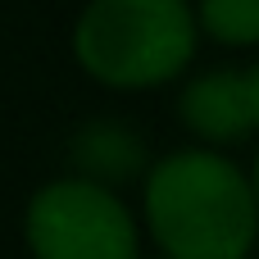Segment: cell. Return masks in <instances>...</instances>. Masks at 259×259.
<instances>
[{
	"instance_id": "cell-6",
	"label": "cell",
	"mask_w": 259,
	"mask_h": 259,
	"mask_svg": "<svg viewBox=\"0 0 259 259\" xmlns=\"http://www.w3.org/2000/svg\"><path fill=\"white\" fill-rule=\"evenodd\" d=\"M246 100H250V118H255V127H259V64L246 68Z\"/></svg>"
},
{
	"instance_id": "cell-3",
	"label": "cell",
	"mask_w": 259,
	"mask_h": 259,
	"mask_svg": "<svg viewBox=\"0 0 259 259\" xmlns=\"http://www.w3.org/2000/svg\"><path fill=\"white\" fill-rule=\"evenodd\" d=\"M36 259H137V223L114 191L91 178L46 182L23 219Z\"/></svg>"
},
{
	"instance_id": "cell-2",
	"label": "cell",
	"mask_w": 259,
	"mask_h": 259,
	"mask_svg": "<svg viewBox=\"0 0 259 259\" xmlns=\"http://www.w3.org/2000/svg\"><path fill=\"white\" fill-rule=\"evenodd\" d=\"M73 50L105 87H155L196 55V14L187 0H91Z\"/></svg>"
},
{
	"instance_id": "cell-4",
	"label": "cell",
	"mask_w": 259,
	"mask_h": 259,
	"mask_svg": "<svg viewBox=\"0 0 259 259\" xmlns=\"http://www.w3.org/2000/svg\"><path fill=\"white\" fill-rule=\"evenodd\" d=\"M178 109H182V123L209 141H241L255 127L250 100H246V73H228V68L196 77L182 91Z\"/></svg>"
},
{
	"instance_id": "cell-7",
	"label": "cell",
	"mask_w": 259,
	"mask_h": 259,
	"mask_svg": "<svg viewBox=\"0 0 259 259\" xmlns=\"http://www.w3.org/2000/svg\"><path fill=\"white\" fill-rule=\"evenodd\" d=\"M250 182H255V200H259V155H255V178Z\"/></svg>"
},
{
	"instance_id": "cell-1",
	"label": "cell",
	"mask_w": 259,
	"mask_h": 259,
	"mask_svg": "<svg viewBox=\"0 0 259 259\" xmlns=\"http://www.w3.org/2000/svg\"><path fill=\"white\" fill-rule=\"evenodd\" d=\"M146 223L168 259H246L259 232L255 182L214 150H178L146 178Z\"/></svg>"
},
{
	"instance_id": "cell-5",
	"label": "cell",
	"mask_w": 259,
	"mask_h": 259,
	"mask_svg": "<svg viewBox=\"0 0 259 259\" xmlns=\"http://www.w3.org/2000/svg\"><path fill=\"white\" fill-rule=\"evenodd\" d=\"M200 27L223 46H255L259 0H200Z\"/></svg>"
}]
</instances>
